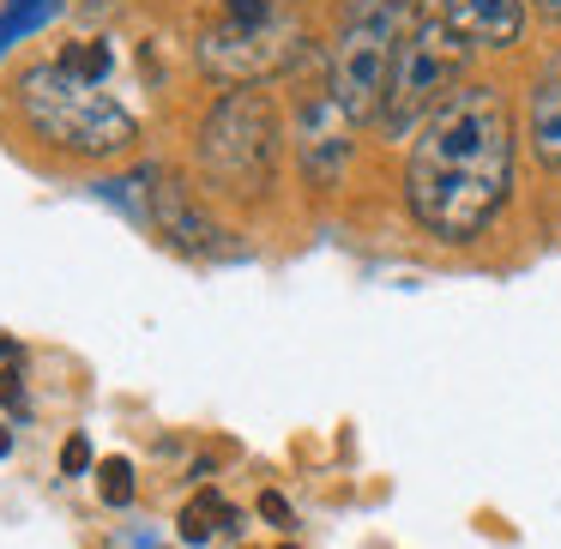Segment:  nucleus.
<instances>
[{
    "label": "nucleus",
    "instance_id": "15",
    "mask_svg": "<svg viewBox=\"0 0 561 549\" xmlns=\"http://www.w3.org/2000/svg\"><path fill=\"white\" fill-rule=\"evenodd\" d=\"M61 471H67V477H85V471H91V441H85V435H67Z\"/></svg>",
    "mask_w": 561,
    "mask_h": 549
},
{
    "label": "nucleus",
    "instance_id": "19",
    "mask_svg": "<svg viewBox=\"0 0 561 549\" xmlns=\"http://www.w3.org/2000/svg\"><path fill=\"white\" fill-rule=\"evenodd\" d=\"M537 13H543V19H561V0H537Z\"/></svg>",
    "mask_w": 561,
    "mask_h": 549
},
{
    "label": "nucleus",
    "instance_id": "17",
    "mask_svg": "<svg viewBox=\"0 0 561 549\" xmlns=\"http://www.w3.org/2000/svg\"><path fill=\"white\" fill-rule=\"evenodd\" d=\"M0 399L13 404V411H25V392H19V375H0Z\"/></svg>",
    "mask_w": 561,
    "mask_h": 549
},
{
    "label": "nucleus",
    "instance_id": "8",
    "mask_svg": "<svg viewBox=\"0 0 561 549\" xmlns=\"http://www.w3.org/2000/svg\"><path fill=\"white\" fill-rule=\"evenodd\" d=\"M151 224H158L163 236H170L175 248H187V254H236V242H224V230L206 218V211L194 206V194H187L182 182H170V175H151Z\"/></svg>",
    "mask_w": 561,
    "mask_h": 549
},
{
    "label": "nucleus",
    "instance_id": "3",
    "mask_svg": "<svg viewBox=\"0 0 561 549\" xmlns=\"http://www.w3.org/2000/svg\"><path fill=\"white\" fill-rule=\"evenodd\" d=\"M411 25H416L411 0H356L351 13H344L339 43H332L327 98L356 127L380 122V103H387V85H392V61H399Z\"/></svg>",
    "mask_w": 561,
    "mask_h": 549
},
{
    "label": "nucleus",
    "instance_id": "9",
    "mask_svg": "<svg viewBox=\"0 0 561 549\" xmlns=\"http://www.w3.org/2000/svg\"><path fill=\"white\" fill-rule=\"evenodd\" d=\"M440 19L465 49H513L525 31L519 0H440Z\"/></svg>",
    "mask_w": 561,
    "mask_h": 549
},
{
    "label": "nucleus",
    "instance_id": "1",
    "mask_svg": "<svg viewBox=\"0 0 561 549\" xmlns=\"http://www.w3.org/2000/svg\"><path fill=\"white\" fill-rule=\"evenodd\" d=\"M513 194V110L501 85H459L411 139L404 206L435 242H477Z\"/></svg>",
    "mask_w": 561,
    "mask_h": 549
},
{
    "label": "nucleus",
    "instance_id": "18",
    "mask_svg": "<svg viewBox=\"0 0 561 549\" xmlns=\"http://www.w3.org/2000/svg\"><path fill=\"white\" fill-rule=\"evenodd\" d=\"M260 513H266V519H290V507H284V495H260Z\"/></svg>",
    "mask_w": 561,
    "mask_h": 549
},
{
    "label": "nucleus",
    "instance_id": "4",
    "mask_svg": "<svg viewBox=\"0 0 561 549\" xmlns=\"http://www.w3.org/2000/svg\"><path fill=\"white\" fill-rule=\"evenodd\" d=\"M194 55L218 85L254 91L260 79L284 73L302 55V25L284 0H224L211 25L199 31Z\"/></svg>",
    "mask_w": 561,
    "mask_h": 549
},
{
    "label": "nucleus",
    "instance_id": "6",
    "mask_svg": "<svg viewBox=\"0 0 561 549\" xmlns=\"http://www.w3.org/2000/svg\"><path fill=\"white\" fill-rule=\"evenodd\" d=\"M459 67H465V43L447 31V19H416L404 37L399 61H392V85L380 103V134H416L440 103L459 91Z\"/></svg>",
    "mask_w": 561,
    "mask_h": 549
},
{
    "label": "nucleus",
    "instance_id": "16",
    "mask_svg": "<svg viewBox=\"0 0 561 549\" xmlns=\"http://www.w3.org/2000/svg\"><path fill=\"white\" fill-rule=\"evenodd\" d=\"M73 13L79 19H103V13H115V0H73Z\"/></svg>",
    "mask_w": 561,
    "mask_h": 549
},
{
    "label": "nucleus",
    "instance_id": "20",
    "mask_svg": "<svg viewBox=\"0 0 561 549\" xmlns=\"http://www.w3.org/2000/svg\"><path fill=\"white\" fill-rule=\"evenodd\" d=\"M0 453H13V435H7V428H0Z\"/></svg>",
    "mask_w": 561,
    "mask_h": 549
},
{
    "label": "nucleus",
    "instance_id": "2",
    "mask_svg": "<svg viewBox=\"0 0 561 549\" xmlns=\"http://www.w3.org/2000/svg\"><path fill=\"white\" fill-rule=\"evenodd\" d=\"M13 103H19V122H25L49 151H67V158H122L139 139V122L110 98V91L61 73L55 61L31 67V73L19 79Z\"/></svg>",
    "mask_w": 561,
    "mask_h": 549
},
{
    "label": "nucleus",
    "instance_id": "13",
    "mask_svg": "<svg viewBox=\"0 0 561 549\" xmlns=\"http://www.w3.org/2000/svg\"><path fill=\"white\" fill-rule=\"evenodd\" d=\"M55 67L73 73V79H85V85H103V79H110V43H103V37H79V43H67V49L55 55Z\"/></svg>",
    "mask_w": 561,
    "mask_h": 549
},
{
    "label": "nucleus",
    "instance_id": "10",
    "mask_svg": "<svg viewBox=\"0 0 561 549\" xmlns=\"http://www.w3.org/2000/svg\"><path fill=\"white\" fill-rule=\"evenodd\" d=\"M525 127H531L537 163L561 170V67H549V73L531 85V110H525Z\"/></svg>",
    "mask_w": 561,
    "mask_h": 549
},
{
    "label": "nucleus",
    "instance_id": "11",
    "mask_svg": "<svg viewBox=\"0 0 561 549\" xmlns=\"http://www.w3.org/2000/svg\"><path fill=\"white\" fill-rule=\"evenodd\" d=\"M236 525V507L218 495V489H199L194 501L182 507V519H175V531H182V544H211V537H224Z\"/></svg>",
    "mask_w": 561,
    "mask_h": 549
},
{
    "label": "nucleus",
    "instance_id": "5",
    "mask_svg": "<svg viewBox=\"0 0 561 549\" xmlns=\"http://www.w3.org/2000/svg\"><path fill=\"white\" fill-rule=\"evenodd\" d=\"M284 127L266 91H224L199 122V170L224 194H266L278 182Z\"/></svg>",
    "mask_w": 561,
    "mask_h": 549
},
{
    "label": "nucleus",
    "instance_id": "14",
    "mask_svg": "<svg viewBox=\"0 0 561 549\" xmlns=\"http://www.w3.org/2000/svg\"><path fill=\"white\" fill-rule=\"evenodd\" d=\"M98 477H103V501H110V507H127V501H134V465H127L122 453H115V459H103Z\"/></svg>",
    "mask_w": 561,
    "mask_h": 549
},
{
    "label": "nucleus",
    "instance_id": "7",
    "mask_svg": "<svg viewBox=\"0 0 561 549\" xmlns=\"http://www.w3.org/2000/svg\"><path fill=\"white\" fill-rule=\"evenodd\" d=\"M351 115L339 110L332 98H314L302 110V134H296V158H302L308 182L314 187H332L344 175V163H351Z\"/></svg>",
    "mask_w": 561,
    "mask_h": 549
},
{
    "label": "nucleus",
    "instance_id": "12",
    "mask_svg": "<svg viewBox=\"0 0 561 549\" xmlns=\"http://www.w3.org/2000/svg\"><path fill=\"white\" fill-rule=\"evenodd\" d=\"M61 7H67V0H7V13H0V55L13 49L25 31H43Z\"/></svg>",
    "mask_w": 561,
    "mask_h": 549
},
{
    "label": "nucleus",
    "instance_id": "21",
    "mask_svg": "<svg viewBox=\"0 0 561 549\" xmlns=\"http://www.w3.org/2000/svg\"><path fill=\"white\" fill-rule=\"evenodd\" d=\"M0 356H7V339H0Z\"/></svg>",
    "mask_w": 561,
    "mask_h": 549
}]
</instances>
